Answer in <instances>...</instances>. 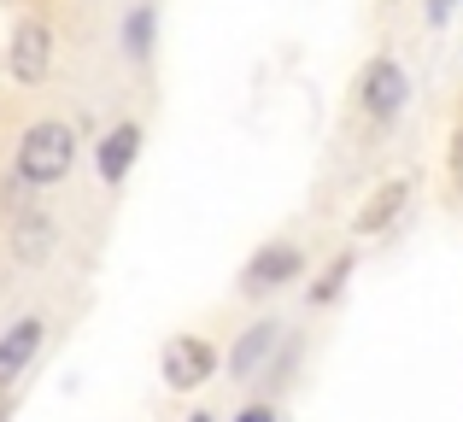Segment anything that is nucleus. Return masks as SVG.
Returning <instances> with one entry per match:
<instances>
[{"instance_id": "1", "label": "nucleus", "mask_w": 463, "mask_h": 422, "mask_svg": "<svg viewBox=\"0 0 463 422\" xmlns=\"http://www.w3.org/2000/svg\"><path fill=\"white\" fill-rule=\"evenodd\" d=\"M71 164H77V136H71V124H59V117H42V124L24 129V141H18V176H24L30 188L65 183Z\"/></svg>"}, {"instance_id": "2", "label": "nucleus", "mask_w": 463, "mask_h": 422, "mask_svg": "<svg viewBox=\"0 0 463 422\" xmlns=\"http://www.w3.org/2000/svg\"><path fill=\"white\" fill-rule=\"evenodd\" d=\"M405 100H411V77L399 70V59H370L364 65V77H358V106H364V117H375V124H393L399 112H405Z\"/></svg>"}, {"instance_id": "3", "label": "nucleus", "mask_w": 463, "mask_h": 422, "mask_svg": "<svg viewBox=\"0 0 463 422\" xmlns=\"http://www.w3.org/2000/svg\"><path fill=\"white\" fill-rule=\"evenodd\" d=\"M158 376H165L170 393L200 388V381L217 376V346L200 341V334H176V341H165V352H158Z\"/></svg>"}, {"instance_id": "4", "label": "nucleus", "mask_w": 463, "mask_h": 422, "mask_svg": "<svg viewBox=\"0 0 463 422\" xmlns=\"http://www.w3.org/2000/svg\"><path fill=\"white\" fill-rule=\"evenodd\" d=\"M299 270H306V252H299L294 240H270V247H259L247 258V270H241V294L264 299V294H276V287L299 282Z\"/></svg>"}, {"instance_id": "5", "label": "nucleus", "mask_w": 463, "mask_h": 422, "mask_svg": "<svg viewBox=\"0 0 463 422\" xmlns=\"http://www.w3.org/2000/svg\"><path fill=\"white\" fill-rule=\"evenodd\" d=\"M6 65H12L18 82H47V70H53V30H47L42 18H24L18 30H12Z\"/></svg>"}, {"instance_id": "6", "label": "nucleus", "mask_w": 463, "mask_h": 422, "mask_svg": "<svg viewBox=\"0 0 463 422\" xmlns=\"http://www.w3.org/2000/svg\"><path fill=\"white\" fill-rule=\"evenodd\" d=\"M42 334H47V323H42V317H18L6 334H0V388L24 376V364L42 352Z\"/></svg>"}, {"instance_id": "7", "label": "nucleus", "mask_w": 463, "mask_h": 422, "mask_svg": "<svg viewBox=\"0 0 463 422\" xmlns=\"http://www.w3.org/2000/svg\"><path fill=\"white\" fill-rule=\"evenodd\" d=\"M141 141H147V136H141V124H118L112 136H106L100 147H94V164H100V183H112V188L124 183V176H129V164L141 159Z\"/></svg>"}, {"instance_id": "8", "label": "nucleus", "mask_w": 463, "mask_h": 422, "mask_svg": "<svg viewBox=\"0 0 463 422\" xmlns=\"http://www.w3.org/2000/svg\"><path fill=\"white\" fill-rule=\"evenodd\" d=\"M276 341H282V323H270V317H264V323H252V329L235 341V352H229V370H235V381H247L252 370H259L264 358L276 352Z\"/></svg>"}, {"instance_id": "9", "label": "nucleus", "mask_w": 463, "mask_h": 422, "mask_svg": "<svg viewBox=\"0 0 463 422\" xmlns=\"http://www.w3.org/2000/svg\"><path fill=\"white\" fill-rule=\"evenodd\" d=\"M53 240H59V223L47 211H24L18 229H12V252H18L24 264H42L47 252H53Z\"/></svg>"}, {"instance_id": "10", "label": "nucleus", "mask_w": 463, "mask_h": 422, "mask_svg": "<svg viewBox=\"0 0 463 422\" xmlns=\"http://www.w3.org/2000/svg\"><path fill=\"white\" fill-rule=\"evenodd\" d=\"M405 200H411V183H387L382 194H375L370 206L358 211V235H382V229L393 223L399 211H405Z\"/></svg>"}, {"instance_id": "11", "label": "nucleus", "mask_w": 463, "mask_h": 422, "mask_svg": "<svg viewBox=\"0 0 463 422\" xmlns=\"http://www.w3.org/2000/svg\"><path fill=\"white\" fill-rule=\"evenodd\" d=\"M153 30H158V12L147 6V0H141V6H136V12L124 18V53L136 59V65H141V59L153 53Z\"/></svg>"}, {"instance_id": "12", "label": "nucleus", "mask_w": 463, "mask_h": 422, "mask_svg": "<svg viewBox=\"0 0 463 422\" xmlns=\"http://www.w3.org/2000/svg\"><path fill=\"white\" fill-rule=\"evenodd\" d=\"M352 270H358V258H352V252H340V258L323 270V282L311 287V305H328V299H340V287H346V276H352Z\"/></svg>"}, {"instance_id": "13", "label": "nucleus", "mask_w": 463, "mask_h": 422, "mask_svg": "<svg viewBox=\"0 0 463 422\" xmlns=\"http://www.w3.org/2000/svg\"><path fill=\"white\" fill-rule=\"evenodd\" d=\"M235 422H282V411H276V405H247Z\"/></svg>"}, {"instance_id": "14", "label": "nucleus", "mask_w": 463, "mask_h": 422, "mask_svg": "<svg viewBox=\"0 0 463 422\" xmlns=\"http://www.w3.org/2000/svg\"><path fill=\"white\" fill-rule=\"evenodd\" d=\"M452 18V0H429V23H446Z\"/></svg>"}, {"instance_id": "15", "label": "nucleus", "mask_w": 463, "mask_h": 422, "mask_svg": "<svg viewBox=\"0 0 463 422\" xmlns=\"http://www.w3.org/2000/svg\"><path fill=\"white\" fill-rule=\"evenodd\" d=\"M452 176H458V188H463V136H458V147H452Z\"/></svg>"}, {"instance_id": "16", "label": "nucleus", "mask_w": 463, "mask_h": 422, "mask_svg": "<svg viewBox=\"0 0 463 422\" xmlns=\"http://www.w3.org/2000/svg\"><path fill=\"white\" fill-rule=\"evenodd\" d=\"M188 422H217V417H212V411H194V417H188Z\"/></svg>"}, {"instance_id": "17", "label": "nucleus", "mask_w": 463, "mask_h": 422, "mask_svg": "<svg viewBox=\"0 0 463 422\" xmlns=\"http://www.w3.org/2000/svg\"><path fill=\"white\" fill-rule=\"evenodd\" d=\"M12 417V405H6V393H0V422H6Z\"/></svg>"}]
</instances>
